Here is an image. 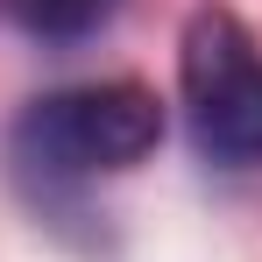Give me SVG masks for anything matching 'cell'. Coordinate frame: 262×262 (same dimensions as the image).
I'll list each match as a JSON object with an SVG mask.
<instances>
[{
	"mask_svg": "<svg viewBox=\"0 0 262 262\" xmlns=\"http://www.w3.org/2000/svg\"><path fill=\"white\" fill-rule=\"evenodd\" d=\"M191 135L220 163H262V57L234 14H199L184 36Z\"/></svg>",
	"mask_w": 262,
	"mask_h": 262,
	"instance_id": "cell-2",
	"label": "cell"
},
{
	"mask_svg": "<svg viewBox=\"0 0 262 262\" xmlns=\"http://www.w3.org/2000/svg\"><path fill=\"white\" fill-rule=\"evenodd\" d=\"M156 142H163V99L135 78L64 85L14 121V156L57 177L135 170L142 156H156Z\"/></svg>",
	"mask_w": 262,
	"mask_h": 262,
	"instance_id": "cell-1",
	"label": "cell"
},
{
	"mask_svg": "<svg viewBox=\"0 0 262 262\" xmlns=\"http://www.w3.org/2000/svg\"><path fill=\"white\" fill-rule=\"evenodd\" d=\"M14 14H21V29L71 43V36H85V29H99L114 14V0H14Z\"/></svg>",
	"mask_w": 262,
	"mask_h": 262,
	"instance_id": "cell-3",
	"label": "cell"
}]
</instances>
